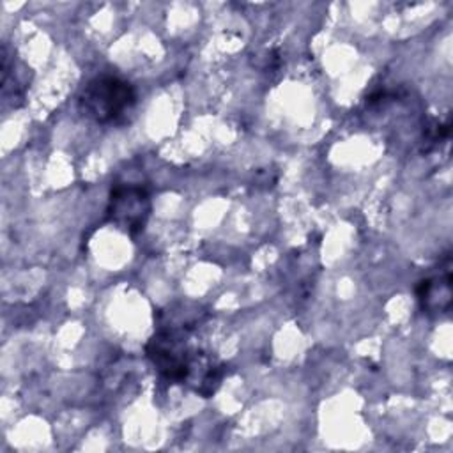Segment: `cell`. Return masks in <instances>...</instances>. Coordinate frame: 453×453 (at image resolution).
<instances>
[{
	"instance_id": "1",
	"label": "cell",
	"mask_w": 453,
	"mask_h": 453,
	"mask_svg": "<svg viewBox=\"0 0 453 453\" xmlns=\"http://www.w3.org/2000/svg\"><path fill=\"white\" fill-rule=\"evenodd\" d=\"M145 352L163 379L189 384L202 396H211L223 379V366L205 354L191 350L180 329L157 331L145 345Z\"/></svg>"
},
{
	"instance_id": "2",
	"label": "cell",
	"mask_w": 453,
	"mask_h": 453,
	"mask_svg": "<svg viewBox=\"0 0 453 453\" xmlns=\"http://www.w3.org/2000/svg\"><path fill=\"white\" fill-rule=\"evenodd\" d=\"M136 103L134 87L117 76H97L80 94V111L97 124H110L124 117Z\"/></svg>"
},
{
	"instance_id": "3",
	"label": "cell",
	"mask_w": 453,
	"mask_h": 453,
	"mask_svg": "<svg viewBox=\"0 0 453 453\" xmlns=\"http://www.w3.org/2000/svg\"><path fill=\"white\" fill-rule=\"evenodd\" d=\"M108 218L111 223L134 235L143 230L150 214V198L142 184L117 182L111 188L108 202Z\"/></svg>"
},
{
	"instance_id": "4",
	"label": "cell",
	"mask_w": 453,
	"mask_h": 453,
	"mask_svg": "<svg viewBox=\"0 0 453 453\" xmlns=\"http://www.w3.org/2000/svg\"><path fill=\"white\" fill-rule=\"evenodd\" d=\"M421 308L426 313H446L451 306V271L449 260L437 273L421 280L416 287Z\"/></svg>"
}]
</instances>
